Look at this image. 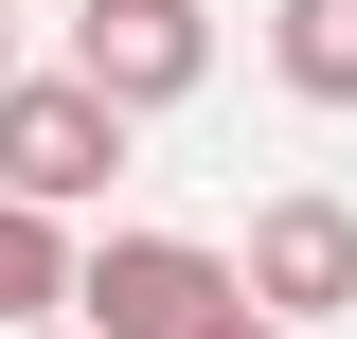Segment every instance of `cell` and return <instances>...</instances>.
<instances>
[{"label":"cell","instance_id":"6da1fadb","mask_svg":"<svg viewBox=\"0 0 357 339\" xmlns=\"http://www.w3.org/2000/svg\"><path fill=\"white\" fill-rule=\"evenodd\" d=\"M72 322L89 339H232L250 286H232L215 232H89L72 250Z\"/></svg>","mask_w":357,"mask_h":339},{"label":"cell","instance_id":"7a4b0ae2","mask_svg":"<svg viewBox=\"0 0 357 339\" xmlns=\"http://www.w3.org/2000/svg\"><path fill=\"white\" fill-rule=\"evenodd\" d=\"M54 72L107 89L126 126H161V107L215 89V0H72V54H54Z\"/></svg>","mask_w":357,"mask_h":339},{"label":"cell","instance_id":"3957f363","mask_svg":"<svg viewBox=\"0 0 357 339\" xmlns=\"http://www.w3.org/2000/svg\"><path fill=\"white\" fill-rule=\"evenodd\" d=\"M126 107H107V89H72V72H18L0 89V197L18 214H89L107 197V179H126Z\"/></svg>","mask_w":357,"mask_h":339},{"label":"cell","instance_id":"277c9868","mask_svg":"<svg viewBox=\"0 0 357 339\" xmlns=\"http://www.w3.org/2000/svg\"><path fill=\"white\" fill-rule=\"evenodd\" d=\"M232 286H250V322H286V339L357 322V197H321V179L250 197V250H232Z\"/></svg>","mask_w":357,"mask_h":339},{"label":"cell","instance_id":"5b68a950","mask_svg":"<svg viewBox=\"0 0 357 339\" xmlns=\"http://www.w3.org/2000/svg\"><path fill=\"white\" fill-rule=\"evenodd\" d=\"M268 89L340 126L357 107V0H268Z\"/></svg>","mask_w":357,"mask_h":339},{"label":"cell","instance_id":"8992f818","mask_svg":"<svg viewBox=\"0 0 357 339\" xmlns=\"http://www.w3.org/2000/svg\"><path fill=\"white\" fill-rule=\"evenodd\" d=\"M36 322H72V214L0 197V339H36Z\"/></svg>","mask_w":357,"mask_h":339},{"label":"cell","instance_id":"52a82bcc","mask_svg":"<svg viewBox=\"0 0 357 339\" xmlns=\"http://www.w3.org/2000/svg\"><path fill=\"white\" fill-rule=\"evenodd\" d=\"M0 89H18V0H0Z\"/></svg>","mask_w":357,"mask_h":339},{"label":"cell","instance_id":"ba28073f","mask_svg":"<svg viewBox=\"0 0 357 339\" xmlns=\"http://www.w3.org/2000/svg\"><path fill=\"white\" fill-rule=\"evenodd\" d=\"M232 339H286V322H232Z\"/></svg>","mask_w":357,"mask_h":339},{"label":"cell","instance_id":"9c48e42d","mask_svg":"<svg viewBox=\"0 0 357 339\" xmlns=\"http://www.w3.org/2000/svg\"><path fill=\"white\" fill-rule=\"evenodd\" d=\"M36 339H89V322H36Z\"/></svg>","mask_w":357,"mask_h":339}]
</instances>
